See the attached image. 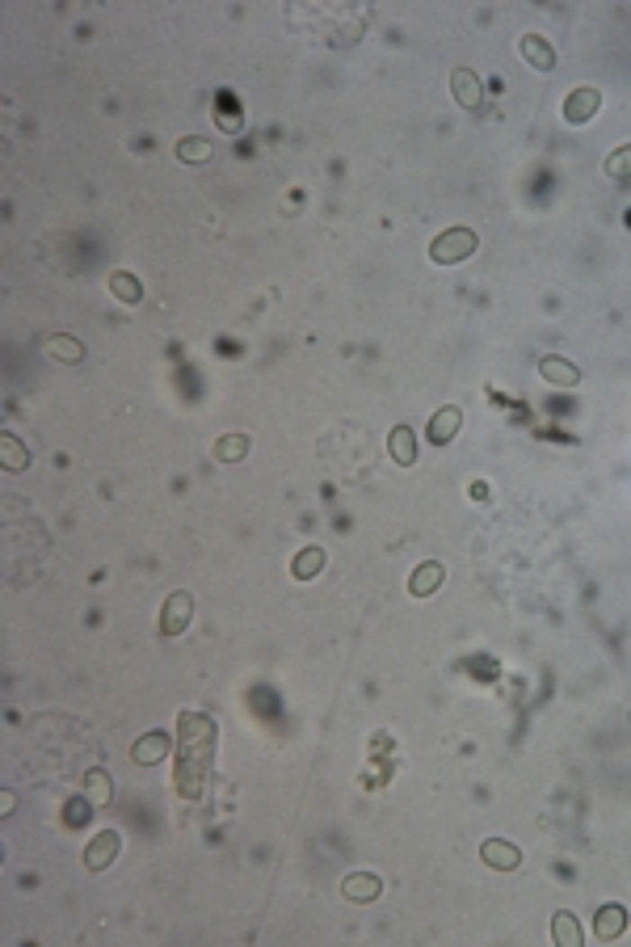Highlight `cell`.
<instances>
[{"mask_svg":"<svg viewBox=\"0 0 631 947\" xmlns=\"http://www.w3.org/2000/svg\"><path fill=\"white\" fill-rule=\"evenodd\" d=\"M476 253V232L472 228H446V232L429 245V261H438V266H455V261H464Z\"/></svg>","mask_w":631,"mask_h":947,"instance_id":"1","label":"cell"},{"mask_svg":"<svg viewBox=\"0 0 631 947\" xmlns=\"http://www.w3.org/2000/svg\"><path fill=\"white\" fill-rule=\"evenodd\" d=\"M190 623H194V594H185V590L168 594L165 610H160V636H181Z\"/></svg>","mask_w":631,"mask_h":947,"instance_id":"2","label":"cell"},{"mask_svg":"<svg viewBox=\"0 0 631 947\" xmlns=\"http://www.w3.org/2000/svg\"><path fill=\"white\" fill-rule=\"evenodd\" d=\"M598 110H602V93L593 89V85H581V89H572L564 97V122H572V127L590 122Z\"/></svg>","mask_w":631,"mask_h":947,"instance_id":"3","label":"cell"},{"mask_svg":"<svg viewBox=\"0 0 631 947\" xmlns=\"http://www.w3.org/2000/svg\"><path fill=\"white\" fill-rule=\"evenodd\" d=\"M464 429V409H455V404H442L438 413L429 417V442L434 446H446V442H455V434Z\"/></svg>","mask_w":631,"mask_h":947,"instance_id":"4","label":"cell"},{"mask_svg":"<svg viewBox=\"0 0 631 947\" xmlns=\"http://www.w3.org/2000/svg\"><path fill=\"white\" fill-rule=\"evenodd\" d=\"M623 931H627V909L618 906V901H610V906H602L598 914H593V934H598L602 943L623 939Z\"/></svg>","mask_w":631,"mask_h":947,"instance_id":"5","label":"cell"},{"mask_svg":"<svg viewBox=\"0 0 631 947\" xmlns=\"http://www.w3.org/2000/svg\"><path fill=\"white\" fill-rule=\"evenodd\" d=\"M114 859H118V834L114 830L93 834V843L85 846V868H89V871H105Z\"/></svg>","mask_w":631,"mask_h":947,"instance_id":"6","label":"cell"},{"mask_svg":"<svg viewBox=\"0 0 631 947\" xmlns=\"http://www.w3.org/2000/svg\"><path fill=\"white\" fill-rule=\"evenodd\" d=\"M480 859H484L489 868H497V871L522 868V851H518L514 843H505V838H489V843L480 846Z\"/></svg>","mask_w":631,"mask_h":947,"instance_id":"7","label":"cell"},{"mask_svg":"<svg viewBox=\"0 0 631 947\" xmlns=\"http://www.w3.org/2000/svg\"><path fill=\"white\" fill-rule=\"evenodd\" d=\"M451 93H455V102L464 105V110H472V114L480 110V97H484V93H480V77L472 72V68L451 72Z\"/></svg>","mask_w":631,"mask_h":947,"instance_id":"8","label":"cell"},{"mask_svg":"<svg viewBox=\"0 0 631 947\" xmlns=\"http://www.w3.org/2000/svg\"><path fill=\"white\" fill-rule=\"evenodd\" d=\"M168 750H173V741H168V733H143L140 741H135V750H131V758L140 766H156L160 758H168Z\"/></svg>","mask_w":631,"mask_h":947,"instance_id":"9","label":"cell"},{"mask_svg":"<svg viewBox=\"0 0 631 947\" xmlns=\"http://www.w3.org/2000/svg\"><path fill=\"white\" fill-rule=\"evenodd\" d=\"M341 893H346V901H374V897L383 893V880L374 871H349Z\"/></svg>","mask_w":631,"mask_h":947,"instance_id":"10","label":"cell"},{"mask_svg":"<svg viewBox=\"0 0 631 947\" xmlns=\"http://www.w3.org/2000/svg\"><path fill=\"white\" fill-rule=\"evenodd\" d=\"M539 375L547 379V383H555V388H577L581 383V371L568 358H555V354H547V358H539Z\"/></svg>","mask_w":631,"mask_h":947,"instance_id":"11","label":"cell"},{"mask_svg":"<svg viewBox=\"0 0 631 947\" xmlns=\"http://www.w3.org/2000/svg\"><path fill=\"white\" fill-rule=\"evenodd\" d=\"M438 585H442V564H438V560H426V564H417V573H412L409 594L412 598H429Z\"/></svg>","mask_w":631,"mask_h":947,"instance_id":"12","label":"cell"},{"mask_svg":"<svg viewBox=\"0 0 631 947\" xmlns=\"http://www.w3.org/2000/svg\"><path fill=\"white\" fill-rule=\"evenodd\" d=\"M387 451H392V459H396L400 467H412L417 464V442H412V429L409 426H396L392 434H387Z\"/></svg>","mask_w":631,"mask_h":947,"instance_id":"13","label":"cell"},{"mask_svg":"<svg viewBox=\"0 0 631 947\" xmlns=\"http://www.w3.org/2000/svg\"><path fill=\"white\" fill-rule=\"evenodd\" d=\"M522 59H530L539 72H552V68H555V47L547 39H539V34H527V39H522Z\"/></svg>","mask_w":631,"mask_h":947,"instance_id":"14","label":"cell"},{"mask_svg":"<svg viewBox=\"0 0 631 947\" xmlns=\"http://www.w3.org/2000/svg\"><path fill=\"white\" fill-rule=\"evenodd\" d=\"M324 560H329V556H324V547L311 544V547H303V552H299V556L291 560V573H295L299 582H311V577H316V573L324 569Z\"/></svg>","mask_w":631,"mask_h":947,"instance_id":"15","label":"cell"},{"mask_svg":"<svg viewBox=\"0 0 631 947\" xmlns=\"http://www.w3.org/2000/svg\"><path fill=\"white\" fill-rule=\"evenodd\" d=\"M0 464H5V472H26L30 451L14 438V434H5V438H0Z\"/></svg>","mask_w":631,"mask_h":947,"instance_id":"16","label":"cell"},{"mask_svg":"<svg viewBox=\"0 0 631 947\" xmlns=\"http://www.w3.org/2000/svg\"><path fill=\"white\" fill-rule=\"evenodd\" d=\"M552 939L560 947H581V926L572 914H555L552 918Z\"/></svg>","mask_w":631,"mask_h":947,"instance_id":"17","label":"cell"},{"mask_svg":"<svg viewBox=\"0 0 631 947\" xmlns=\"http://www.w3.org/2000/svg\"><path fill=\"white\" fill-rule=\"evenodd\" d=\"M245 455H248L245 434H223V438L215 442V459H220V464H236V459H245Z\"/></svg>","mask_w":631,"mask_h":947,"instance_id":"18","label":"cell"},{"mask_svg":"<svg viewBox=\"0 0 631 947\" xmlns=\"http://www.w3.org/2000/svg\"><path fill=\"white\" fill-rule=\"evenodd\" d=\"M606 177H615V182H627L631 177V143H623V148H615V152L606 156Z\"/></svg>","mask_w":631,"mask_h":947,"instance_id":"19","label":"cell"},{"mask_svg":"<svg viewBox=\"0 0 631 947\" xmlns=\"http://www.w3.org/2000/svg\"><path fill=\"white\" fill-rule=\"evenodd\" d=\"M47 350H51L55 358H64V363H80V358H85V346H80L77 338H68V333L51 338V346H47Z\"/></svg>","mask_w":631,"mask_h":947,"instance_id":"20","label":"cell"},{"mask_svg":"<svg viewBox=\"0 0 631 947\" xmlns=\"http://www.w3.org/2000/svg\"><path fill=\"white\" fill-rule=\"evenodd\" d=\"M110 291H114L118 299H127V303H140V295H143L140 283H135V278H131L127 270H118L114 278H110Z\"/></svg>","mask_w":631,"mask_h":947,"instance_id":"21","label":"cell"},{"mask_svg":"<svg viewBox=\"0 0 631 947\" xmlns=\"http://www.w3.org/2000/svg\"><path fill=\"white\" fill-rule=\"evenodd\" d=\"M177 156H181V160H206V156H211V143L198 140V135H190V140L177 143Z\"/></svg>","mask_w":631,"mask_h":947,"instance_id":"22","label":"cell"},{"mask_svg":"<svg viewBox=\"0 0 631 947\" xmlns=\"http://www.w3.org/2000/svg\"><path fill=\"white\" fill-rule=\"evenodd\" d=\"M220 127H228V131L240 127V110H236L232 97H220Z\"/></svg>","mask_w":631,"mask_h":947,"instance_id":"23","label":"cell"}]
</instances>
